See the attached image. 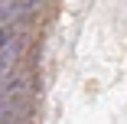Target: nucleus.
<instances>
[{"label":"nucleus","instance_id":"f257e3e1","mask_svg":"<svg viewBox=\"0 0 127 124\" xmlns=\"http://www.w3.org/2000/svg\"><path fill=\"white\" fill-rule=\"evenodd\" d=\"M20 56H23V36H13L7 46H0V75H7L20 62Z\"/></svg>","mask_w":127,"mask_h":124},{"label":"nucleus","instance_id":"f03ea898","mask_svg":"<svg viewBox=\"0 0 127 124\" xmlns=\"http://www.w3.org/2000/svg\"><path fill=\"white\" fill-rule=\"evenodd\" d=\"M16 7H20V0H0V26L16 16Z\"/></svg>","mask_w":127,"mask_h":124},{"label":"nucleus","instance_id":"7ed1b4c3","mask_svg":"<svg viewBox=\"0 0 127 124\" xmlns=\"http://www.w3.org/2000/svg\"><path fill=\"white\" fill-rule=\"evenodd\" d=\"M42 3H46V0H20V7H16V13H20L23 20H30V16H33V13H36V10H39Z\"/></svg>","mask_w":127,"mask_h":124},{"label":"nucleus","instance_id":"20e7f679","mask_svg":"<svg viewBox=\"0 0 127 124\" xmlns=\"http://www.w3.org/2000/svg\"><path fill=\"white\" fill-rule=\"evenodd\" d=\"M13 36H16V30L10 26V23H3V26H0V46H7V42H10Z\"/></svg>","mask_w":127,"mask_h":124}]
</instances>
